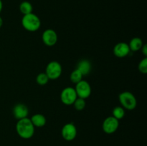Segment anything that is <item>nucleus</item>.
<instances>
[{
  "mask_svg": "<svg viewBox=\"0 0 147 146\" xmlns=\"http://www.w3.org/2000/svg\"><path fill=\"white\" fill-rule=\"evenodd\" d=\"M16 131L21 138L30 139L34 134V126L30 119L25 117L17 121L16 124Z\"/></svg>",
  "mask_w": 147,
  "mask_h": 146,
  "instance_id": "f257e3e1",
  "label": "nucleus"
},
{
  "mask_svg": "<svg viewBox=\"0 0 147 146\" xmlns=\"http://www.w3.org/2000/svg\"><path fill=\"white\" fill-rule=\"evenodd\" d=\"M22 25L24 29L29 31H35L40 29L41 21L38 16L34 13L25 14L22 19Z\"/></svg>",
  "mask_w": 147,
  "mask_h": 146,
  "instance_id": "f03ea898",
  "label": "nucleus"
},
{
  "mask_svg": "<svg viewBox=\"0 0 147 146\" xmlns=\"http://www.w3.org/2000/svg\"><path fill=\"white\" fill-rule=\"evenodd\" d=\"M119 100L122 107L128 110H134L137 105L136 97L129 91H125L121 93L119 95Z\"/></svg>",
  "mask_w": 147,
  "mask_h": 146,
  "instance_id": "7ed1b4c3",
  "label": "nucleus"
},
{
  "mask_svg": "<svg viewBox=\"0 0 147 146\" xmlns=\"http://www.w3.org/2000/svg\"><path fill=\"white\" fill-rule=\"evenodd\" d=\"M62 66L58 62L52 61L47 64L45 70V74L48 77L49 80H55L58 79L62 74Z\"/></svg>",
  "mask_w": 147,
  "mask_h": 146,
  "instance_id": "20e7f679",
  "label": "nucleus"
},
{
  "mask_svg": "<svg viewBox=\"0 0 147 146\" xmlns=\"http://www.w3.org/2000/svg\"><path fill=\"white\" fill-rule=\"evenodd\" d=\"M78 95L75 88L72 87H67L62 90L60 93V100L63 104L66 105H71L77 99Z\"/></svg>",
  "mask_w": 147,
  "mask_h": 146,
  "instance_id": "39448f33",
  "label": "nucleus"
},
{
  "mask_svg": "<svg viewBox=\"0 0 147 146\" xmlns=\"http://www.w3.org/2000/svg\"><path fill=\"white\" fill-rule=\"evenodd\" d=\"M75 90L78 97L85 100L90 97L91 94V87L86 80H81L78 82L75 87Z\"/></svg>",
  "mask_w": 147,
  "mask_h": 146,
  "instance_id": "423d86ee",
  "label": "nucleus"
},
{
  "mask_svg": "<svg viewBox=\"0 0 147 146\" xmlns=\"http://www.w3.org/2000/svg\"><path fill=\"white\" fill-rule=\"evenodd\" d=\"M119 127V120L113 117V116H109L106 117L103 122L102 128L106 134H113Z\"/></svg>",
  "mask_w": 147,
  "mask_h": 146,
  "instance_id": "0eeeda50",
  "label": "nucleus"
},
{
  "mask_svg": "<svg viewBox=\"0 0 147 146\" xmlns=\"http://www.w3.org/2000/svg\"><path fill=\"white\" fill-rule=\"evenodd\" d=\"M62 137L66 141H72L77 136V128L73 123L64 125L61 130Z\"/></svg>",
  "mask_w": 147,
  "mask_h": 146,
  "instance_id": "6e6552de",
  "label": "nucleus"
},
{
  "mask_svg": "<svg viewBox=\"0 0 147 146\" xmlns=\"http://www.w3.org/2000/svg\"><path fill=\"white\" fill-rule=\"evenodd\" d=\"M42 40L46 46L53 47L55 45L57 42V34L55 30L47 29L42 34Z\"/></svg>",
  "mask_w": 147,
  "mask_h": 146,
  "instance_id": "1a4fd4ad",
  "label": "nucleus"
},
{
  "mask_svg": "<svg viewBox=\"0 0 147 146\" xmlns=\"http://www.w3.org/2000/svg\"><path fill=\"white\" fill-rule=\"evenodd\" d=\"M113 54L119 58H123L126 57L130 52L129 44L126 42H119L113 47Z\"/></svg>",
  "mask_w": 147,
  "mask_h": 146,
  "instance_id": "9d476101",
  "label": "nucleus"
},
{
  "mask_svg": "<svg viewBox=\"0 0 147 146\" xmlns=\"http://www.w3.org/2000/svg\"><path fill=\"white\" fill-rule=\"evenodd\" d=\"M13 115L17 120H21V119L25 118L27 117L29 113V110L28 107L24 104H22V103H19L17 104L16 105H14V107H13Z\"/></svg>",
  "mask_w": 147,
  "mask_h": 146,
  "instance_id": "9b49d317",
  "label": "nucleus"
},
{
  "mask_svg": "<svg viewBox=\"0 0 147 146\" xmlns=\"http://www.w3.org/2000/svg\"><path fill=\"white\" fill-rule=\"evenodd\" d=\"M77 69L80 70L83 76L88 75L91 71V63L88 60H82L78 64Z\"/></svg>",
  "mask_w": 147,
  "mask_h": 146,
  "instance_id": "f8f14e48",
  "label": "nucleus"
},
{
  "mask_svg": "<svg viewBox=\"0 0 147 146\" xmlns=\"http://www.w3.org/2000/svg\"><path fill=\"white\" fill-rule=\"evenodd\" d=\"M30 120L34 127H42L46 124V117L43 115L38 114V113L33 115L30 118Z\"/></svg>",
  "mask_w": 147,
  "mask_h": 146,
  "instance_id": "ddd939ff",
  "label": "nucleus"
},
{
  "mask_svg": "<svg viewBox=\"0 0 147 146\" xmlns=\"http://www.w3.org/2000/svg\"><path fill=\"white\" fill-rule=\"evenodd\" d=\"M129 44V49H130L131 51L137 52L141 50L144 44L143 41L141 38H139V37H134L133 39L131 40V41L129 42V44Z\"/></svg>",
  "mask_w": 147,
  "mask_h": 146,
  "instance_id": "4468645a",
  "label": "nucleus"
},
{
  "mask_svg": "<svg viewBox=\"0 0 147 146\" xmlns=\"http://www.w3.org/2000/svg\"><path fill=\"white\" fill-rule=\"evenodd\" d=\"M33 10V7L32 5V4L30 2L27 1H22V2L20 4V11L22 14H23V15H25V14H30V13H32Z\"/></svg>",
  "mask_w": 147,
  "mask_h": 146,
  "instance_id": "2eb2a0df",
  "label": "nucleus"
},
{
  "mask_svg": "<svg viewBox=\"0 0 147 146\" xmlns=\"http://www.w3.org/2000/svg\"><path fill=\"white\" fill-rule=\"evenodd\" d=\"M83 74L80 72V70H78L77 68L76 70H73V72H71L70 75V81L72 82L75 83V84H77L78 82H80L81 80H83Z\"/></svg>",
  "mask_w": 147,
  "mask_h": 146,
  "instance_id": "dca6fc26",
  "label": "nucleus"
},
{
  "mask_svg": "<svg viewBox=\"0 0 147 146\" xmlns=\"http://www.w3.org/2000/svg\"><path fill=\"white\" fill-rule=\"evenodd\" d=\"M112 116L117 120H121L125 116V110L121 106H117L113 108L112 111Z\"/></svg>",
  "mask_w": 147,
  "mask_h": 146,
  "instance_id": "f3484780",
  "label": "nucleus"
},
{
  "mask_svg": "<svg viewBox=\"0 0 147 146\" xmlns=\"http://www.w3.org/2000/svg\"><path fill=\"white\" fill-rule=\"evenodd\" d=\"M73 104L74 105V107L76 108V110L80 111V110H83L86 107V100H85V99L78 97Z\"/></svg>",
  "mask_w": 147,
  "mask_h": 146,
  "instance_id": "a211bd4d",
  "label": "nucleus"
},
{
  "mask_svg": "<svg viewBox=\"0 0 147 146\" xmlns=\"http://www.w3.org/2000/svg\"><path fill=\"white\" fill-rule=\"evenodd\" d=\"M49 81V78L45 72H41L36 77V82L40 85H45Z\"/></svg>",
  "mask_w": 147,
  "mask_h": 146,
  "instance_id": "6ab92c4d",
  "label": "nucleus"
},
{
  "mask_svg": "<svg viewBox=\"0 0 147 146\" xmlns=\"http://www.w3.org/2000/svg\"><path fill=\"white\" fill-rule=\"evenodd\" d=\"M138 68L140 72L143 74H146L147 73V58L145 57L143 60H142L139 62Z\"/></svg>",
  "mask_w": 147,
  "mask_h": 146,
  "instance_id": "aec40b11",
  "label": "nucleus"
},
{
  "mask_svg": "<svg viewBox=\"0 0 147 146\" xmlns=\"http://www.w3.org/2000/svg\"><path fill=\"white\" fill-rule=\"evenodd\" d=\"M141 50H142V53H143L145 57H146L147 56V45L146 44H143V46H142V47L141 48Z\"/></svg>",
  "mask_w": 147,
  "mask_h": 146,
  "instance_id": "412c9836",
  "label": "nucleus"
},
{
  "mask_svg": "<svg viewBox=\"0 0 147 146\" xmlns=\"http://www.w3.org/2000/svg\"><path fill=\"white\" fill-rule=\"evenodd\" d=\"M2 9H3V3H2V1L0 0V13H1Z\"/></svg>",
  "mask_w": 147,
  "mask_h": 146,
  "instance_id": "4be33fe9",
  "label": "nucleus"
},
{
  "mask_svg": "<svg viewBox=\"0 0 147 146\" xmlns=\"http://www.w3.org/2000/svg\"><path fill=\"white\" fill-rule=\"evenodd\" d=\"M2 25H3V19H2V18L0 17V28L2 27Z\"/></svg>",
  "mask_w": 147,
  "mask_h": 146,
  "instance_id": "5701e85b",
  "label": "nucleus"
}]
</instances>
